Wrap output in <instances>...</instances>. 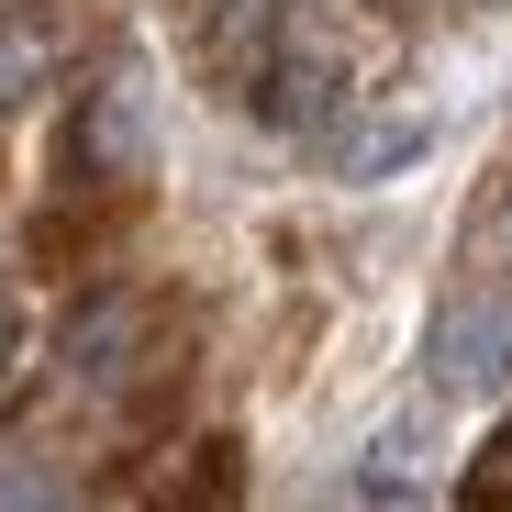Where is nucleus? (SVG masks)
<instances>
[{"mask_svg":"<svg viewBox=\"0 0 512 512\" xmlns=\"http://www.w3.org/2000/svg\"><path fill=\"white\" fill-rule=\"evenodd\" d=\"M512 390V279H468L423 323V401H501Z\"/></svg>","mask_w":512,"mask_h":512,"instance_id":"f257e3e1","label":"nucleus"},{"mask_svg":"<svg viewBox=\"0 0 512 512\" xmlns=\"http://www.w3.org/2000/svg\"><path fill=\"white\" fill-rule=\"evenodd\" d=\"M78 167H101V179H145L156 167V90L134 67H112L90 90V112H78Z\"/></svg>","mask_w":512,"mask_h":512,"instance_id":"f03ea898","label":"nucleus"},{"mask_svg":"<svg viewBox=\"0 0 512 512\" xmlns=\"http://www.w3.org/2000/svg\"><path fill=\"white\" fill-rule=\"evenodd\" d=\"M423 145H435V123H423V112H390V123H357V134H334V145H323V167H334L346 190H368V179H390V167H412Z\"/></svg>","mask_w":512,"mask_h":512,"instance_id":"7ed1b4c3","label":"nucleus"},{"mask_svg":"<svg viewBox=\"0 0 512 512\" xmlns=\"http://www.w3.org/2000/svg\"><path fill=\"white\" fill-rule=\"evenodd\" d=\"M123 334H134V301H90V312L67 323V346H56V368L101 390V379H112V357H123Z\"/></svg>","mask_w":512,"mask_h":512,"instance_id":"20e7f679","label":"nucleus"},{"mask_svg":"<svg viewBox=\"0 0 512 512\" xmlns=\"http://www.w3.org/2000/svg\"><path fill=\"white\" fill-rule=\"evenodd\" d=\"M423 446H435V423H390V435L368 446V468H357V501H401V490H423V468H401V457H423Z\"/></svg>","mask_w":512,"mask_h":512,"instance_id":"39448f33","label":"nucleus"},{"mask_svg":"<svg viewBox=\"0 0 512 512\" xmlns=\"http://www.w3.org/2000/svg\"><path fill=\"white\" fill-rule=\"evenodd\" d=\"M34 78H45V34L34 23H0V123L34 101Z\"/></svg>","mask_w":512,"mask_h":512,"instance_id":"423d86ee","label":"nucleus"},{"mask_svg":"<svg viewBox=\"0 0 512 512\" xmlns=\"http://www.w3.org/2000/svg\"><path fill=\"white\" fill-rule=\"evenodd\" d=\"M23 368H34V323H23V301L0 290V401L23 390Z\"/></svg>","mask_w":512,"mask_h":512,"instance_id":"0eeeda50","label":"nucleus"},{"mask_svg":"<svg viewBox=\"0 0 512 512\" xmlns=\"http://www.w3.org/2000/svg\"><path fill=\"white\" fill-rule=\"evenodd\" d=\"M223 12H234V23H256V12H268V0H223Z\"/></svg>","mask_w":512,"mask_h":512,"instance_id":"6e6552de","label":"nucleus"},{"mask_svg":"<svg viewBox=\"0 0 512 512\" xmlns=\"http://www.w3.org/2000/svg\"><path fill=\"white\" fill-rule=\"evenodd\" d=\"M501 279H512V212H501Z\"/></svg>","mask_w":512,"mask_h":512,"instance_id":"1a4fd4ad","label":"nucleus"}]
</instances>
